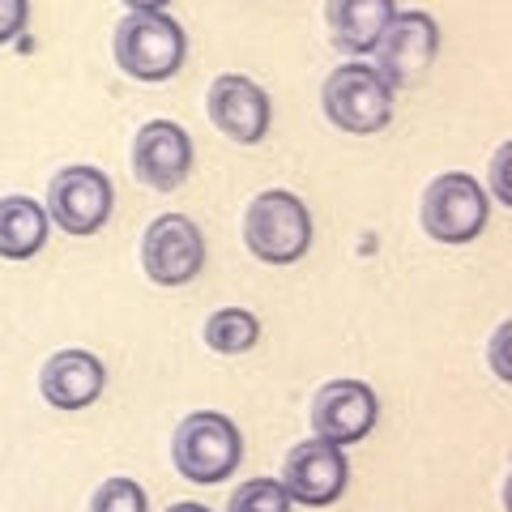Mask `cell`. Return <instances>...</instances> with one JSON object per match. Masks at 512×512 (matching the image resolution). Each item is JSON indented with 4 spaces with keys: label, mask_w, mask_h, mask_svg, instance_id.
Returning a JSON list of instances; mask_svg holds the SVG:
<instances>
[{
    "label": "cell",
    "mask_w": 512,
    "mask_h": 512,
    "mask_svg": "<svg viewBox=\"0 0 512 512\" xmlns=\"http://www.w3.org/2000/svg\"><path fill=\"white\" fill-rule=\"evenodd\" d=\"M167 512H210V508H205V504H192V500H188V504H171Z\"/></svg>",
    "instance_id": "603a6c76"
},
{
    "label": "cell",
    "mask_w": 512,
    "mask_h": 512,
    "mask_svg": "<svg viewBox=\"0 0 512 512\" xmlns=\"http://www.w3.org/2000/svg\"><path fill=\"white\" fill-rule=\"evenodd\" d=\"M26 18H30V0H0V47L22 35Z\"/></svg>",
    "instance_id": "44dd1931"
},
{
    "label": "cell",
    "mask_w": 512,
    "mask_h": 512,
    "mask_svg": "<svg viewBox=\"0 0 512 512\" xmlns=\"http://www.w3.org/2000/svg\"><path fill=\"white\" fill-rule=\"evenodd\" d=\"M244 244L261 265H295L312 248V214L291 188L256 192L244 210Z\"/></svg>",
    "instance_id": "7a4b0ae2"
},
{
    "label": "cell",
    "mask_w": 512,
    "mask_h": 512,
    "mask_svg": "<svg viewBox=\"0 0 512 512\" xmlns=\"http://www.w3.org/2000/svg\"><path fill=\"white\" fill-rule=\"evenodd\" d=\"M111 56L133 82H171L188 60V35L167 13H128L116 26Z\"/></svg>",
    "instance_id": "277c9868"
},
{
    "label": "cell",
    "mask_w": 512,
    "mask_h": 512,
    "mask_svg": "<svg viewBox=\"0 0 512 512\" xmlns=\"http://www.w3.org/2000/svg\"><path fill=\"white\" fill-rule=\"evenodd\" d=\"M440 52V26L423 9H397L376 43V69L393 90L419 86Z\"/></svg>",
    "instance_id": "52a82bcc"
},
{
    "label": "cell",
    "mask_w": 512,
    "mask_h": 512,
    "mask_svg": "<svg viewBox=\"0 0 512 512\" xmlns=\"http://www.w3.org/2000/svg\"><path fill=\"white\" fill-rule=\"evenodd\" d=\"M90 512H150V500H146V487L137 478H107L99 483V491L90 495Z\"/></svg>",
    "instance_id": "ac0fdd59"
},
{
    "label": "cell",
    "mask_w": 512,
    "mask_h": 512,
    "mask_svg": "<svg viewBox=\"0 0 512 512\" xmlns=\"http://www.w3.org/2000/svg\"><path fill=\"white\" fill-rule=\"evenodd\" d=\"M487 363H491V372L500 376L504 384H512V320H504V325L491 333V342H487Z\"/></svg>",
    "instance_id": "ffe728a7"
},
{
    "label": "cell",
    "mask_w": 512,
    "mask_h": 512,
    "mask_svg": "<svg viewBox=\"0 0 512 512\" xmlns=\"http://www.w3.org/2000/svg\"><path fill=\"white\" fill-rule=\"evenodd\" d=\"M103 384H107V367L99 355L90 350H56L52 359L43 363L39 372V393L47 406L56 410H86L103 397Z\"/></svg>",
    "instance_id": "4fadbf2b"
},
{
    "label": "cell",
    "mask_w": 512,
    "mask_h": 512,
    "mask_svg": "<svg viewBox=\"0 0 512 512\" xmlns=\"http://www.w3.org/2000/svg\"><path fill=\"white\" fill-rule=\"evenodd\" d=\"M261 342V320L248 308H218L205 320V346L214 355H248Z\"/></svg>",
    "instance_id": "2e32d148"
},
{
    "label": "cell",
    "mask_w": 512,
    "mask_h": 512,
    "mask_svg": "<svg viewBox=\"0 0 512 512\" xmlns=\"http://www.w3.org/2000/svg\"><path fill=\"white\" fill-rule=\"evenodd\" d=\"M487 197H495L500 205H508V210H512V141H504V146L491 154V167H487Z\"/></svg>",
    "instance_id": "d6986e66"
},
{
    "label": "cell",
    "mask_w": 512,
    "mask_h": 512,
    "mask_svg": "<svg viewBox=\"0 0 512 512\" xmlns=\"http://www.w3.org/2000/svg\"><path fill=\"white\" fill-rule=\"evenodd\" d=\"M192 137L175 120H150L137 128L133 137V175L154 192H175L184 188L192 175Z\"/></svg>",
    "instance_id": "7c38bea8"
},
{
    "label": "cell",
    "mask_w": 512,
    "mask_h": 512,
    "mask_svg": "<svg viewBox=\"0 0 512 512\" xmlns=\"http://www.w3.org/2000/svg\"><path fill=\"white\" fill-rule=\"evenodd\" d=\"M244 436L222 410H192L171 436V461L180 478L197 487H218L239 470Z\"/></svg>",
    "instance_id": "3957f363"
},
{
    "label": "cell",
    "mask_w": 512,
    "mask_h": 512,
    "mask_svg": "<svg viewBox=\"0 0 512 512\" xmlns=\"http://www.w3.org/2000/svg\"><path fill=\"white\" fill-rule=\"evenodd\" d=\"M227 512H291V495L282 478H248L235 487Z\"/></svg>",
    "instance_id": "e0dca14e"
},
{
    "label": "cell",
    "mask_w": 512,
    "mask_h": 512,
    "mask_svg": "<svg viewBox=\"0 0 512 512\" xmlns=\"http://www.w3.org/2000/svg\"><path fill=\"white\" fill-rule=\"evenodd\" d=\"M491 197L466 171H444L427 184L419 222L436 244H474L487 231Z\"/></svg>",
    "instance_id": "5b68a950"
},
{
    "label": "cell",
    "mask_w": 512,
    "mask_h": 512,
    "mask_svg": "<svg viewBox=\"0 0 512 512\" xmlns=\"http://www.w3.org/2000/svg\"><path fill=\"white\" fill-rule=\"evenodd\" d=\"M350 483V461L338 444L329 440H299L282 461V487L291 495V504L303 508H329L342 500V491Z\"/></svg>",
    "instance_id": "9c48e42d"
},
{
    "label": "cell",
    "mask_w": 512,
    "mask_h": 512,
    "mask_svg": "<svg viewBox=\"0 0 512 512\" xmlns=\"http://www.w3.org/2000/svg\"><path fill=\"white\" fill-rule=\"evenodd\" d=\"M205 111L210 124L235 146H261L274 124V103H269L265 86H256L248 73H222L214 77L210 94H205Z\"/></svg>",
    "instance_id": "30bf717a"
},
{
    "label": "cell",
    "mask_w": 512,
    "mask_h": 512,
    "mask_svg": "<svg viewBox=\"0 0 512 512\" xmlns=\"http://www.w3.org/2000/svg\"><path fill=\"white\" fill-rule=\"evenodd\" d=\"M504 508H508V512H512V474H508V478H504Z\"/></svg>",
    "instance_id": "cb8c5ba5"
},
{
    "label": "cell",
    "mask_w": 512,
    "mask_h": 512,
    "mask_svg": "<svg viewBox=\"0 0 512 512\" xmlns=\"http://www.w3.org/2000/svg\"><path fill=\"white\" fill-rule=\"evenodd\" d=\"M320 107L333 128L350 137H372L393 124V86L380 77L376 64L342 60L320 86Z\"/></svg>",
    "instance_id": "6da1fadb"
},
{
    "label": "cell",
    "mask_w": 512,
    "mask_h": 512,
    "mask_svg": "<svg viewBox=\"0 0 512 512\" xmlns=\"http://www.w3.org/2000/svg\"><path fill=\"white\" fill-rule=\"evenodd\" d=\"M120 5H128V13H163L171 0H120Z\"/></svg>",
    "instance_id": "7402d4cb"
},
{
    "label": "cell",
    "mask_w": 512,
    "mask_h": 512,
    "mask_svg": "<svg viewBox=\"0 0 512 512\" xmlns=\"http://www.w3.org/2000/svg\"><path fill=\"white\" fill-rule=\"evenodd\" d=\"M393 13H397V0H325L329 43L346 52V60H363L367 52H376Z\"/></svg>",
    "instance_id": "5bb4252c"
},
{
    "label": "cell",
    "mask_w": 512,
    "mask_h": 512,
    "mask_svg": "<svg viewBox=\"0 0 512 512\" xmlns=\"http://www.w3.org/2000/svg\"><path fill=\"white\" fill-rule=\"evenodd\" d=\"M52 231V218L35 197H0V256L5 261H30L39 256Z\"/></svg>",
    "instance_id": "9a60e30c"
},
{
    "label": "cell",
    "mask_w": 512,
    "mask_h": 512,
    "mask_svg": "<svg viewBox=\"0 0 512 512\" xmlns=\"http://www.w3.org/2000/svg\"><path fill=\"white\" fill-rule=\"evenodd\" d=\"M141 269L154 286H188L205 269V235L188 214H158L141 235Z\"/></svg>",
    "instance_id": "ba28073f"
},
{
    "label": "cell",
    "mask_w": 512,
    "mask_h": 512,
    "mask_svg": "<svg viewBox=\"0 0 512 512\" xmlns=\"http://www.w3.org/2000/svg\"><path fill=\"white\" fill-rule=\"evenodd\" d=\"M376 414H380V402H376L372 384L350 380V376L329 380L312 397V436L338 444V448L359 444L372 436Z\"/></svg>",
    "instance_id": "8fae6325"
},
{
    "label": "cell",
    "mask_w": 512,
    "mask_h": 512,
    "mask_svg": "<svg viewBox=\"0 0 512 512\" xmlns=\"http://www.w3.org/2000/svg\"><path fill=\"white\" fill-rule=\"evenodd\" d=\"M43 210L64 235H99L116 210V188H111L107 171L77 163L52 175Z\"/></svg>",
    "instance_id": "8992f818"
}]
</instances>
